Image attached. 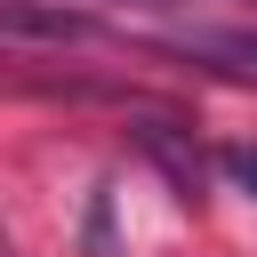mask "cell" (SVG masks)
I'll use <instances>...</instances> for the list:
<instances>
[{"label":"cell","instance_id":"1","mask_svg":"<svg viewBox=\"0 0 257 257\" xmlns=\"http://www.w3.org/2000/svg\"><path fill=\"white\" fill-rule=\"evenodd\" d=\"M169 48H177V56H193V64H209V72L257 80V32H225V24H201V32H177Z\"/></svg>","mask_w":257,"mask_h":257},{"label":"cell","instance_id":"2","mask_svg":"<svg viewBox=\"0 0 257 257\" xmlns=\"http://www.w3.org/2000/svg\"><path fill=\"white\" fill-rule=\"evenodd\" d=\"M0 24H8V40H32V32L40 40H80V32H96L80 8H40V0H8Z\"/></svg>","mask_w":257,"mask_h":257},{"label":"cell","instance_id":"3","mask_svg":"<svg viewBox=\"0 0 257 257\" xmlns=\"http://www.w3.org/2000/svg\"><path fill=\"white\" fill-rule=\"evenodd\" d=\"M217 169H225V185H233V193H249V201H257V145H225V153H217Z\"/></svg>","mask_w":257,"mask_h":257}]
</instances>
